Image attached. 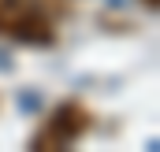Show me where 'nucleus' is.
<instances>
[{
	"label": "nucleus",
	"instance_id": "obj_2",
	"mask_svg": "<svg viewBox=\"0 0 160 152\" xmlns=\"http://www.w3.org/2000/svg\"><path fill=\"white\" fill-rule=\"evenodd\" d=\"M93 126V115L86 104L78 100H63V104H56L52 115L41 122V130L34 134V141H30V149L34 152H48V149H71L75 141H78L82 134Z\"/></svg>",
	"mask_w": 160,
	"mask_h": 152
},
{
	"label": "nucleus",
	"instance_id": "obj_3",
	"mask_svg": "<svg viewBox=\"0 0 160 152\" xmlns=\"http://www.w3.org/2000/svg\"><path fill=\"white\" fill-rule=\"evenodd\" d=\"M142 4H145V7H157V4H160V0H142Z\"/></svg>",
	"mask_w": 160,
	"mask_h": 152
},
{
	"label": "nucleus",
	"instance_id": "obj_1",
	"mask_svg": "<svg viewBox=\"0 0 160 152\" xmlns=\"http://www.w3.org/2000/svg\"><path fill=\"white\" fill-rule=\"evenodd\" d=\"M63 0H0V34L19 45L45 48L56 41V15Z\"/></svg>",
	"mask_w": 160,
	"mask_h": 152
}]
</instances>
